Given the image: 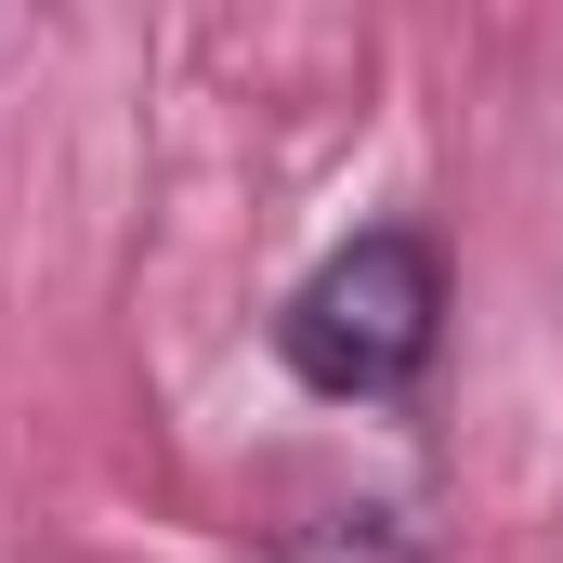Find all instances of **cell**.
Masks as SVG:
<instances>
[{
	"label": "cell",
	"mask_w": 563,
	"mask_h": 563,
	"mask_svg": "<svg viewBox=\"0 0 563 563\" xmlns=\"http://www.w3.org/2000/svg\"><path fill=\"white\" fill-rule=\"evenodd\" d=\"M432 341H445V263H432V236H407V223L328 250L314 276L288 288V314H276V354L314 394H341V407L407 394L432 367Z\"/></svg>",
	"instance_id": "6da1fadb"
},
{
	"label": "cell",
	"mask_w": 563,
	"mask_h": 563,
	"mask_svg": "<svg viewBox=\"0 0 563 563\" xmlns=\"http://www.w3.org/2000/svg\"><path fill=\"white\" fill-rule=\"evenodd\" d=\"M276 563H432L394 511H367V498H341V511H301L276 525Z\"/></svg>",
	"instance_id": "7a4b0ae2"
}]
</instances>
